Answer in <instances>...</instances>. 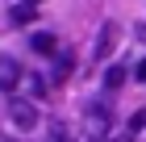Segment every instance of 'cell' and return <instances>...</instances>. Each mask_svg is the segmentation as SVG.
Masks as SVG:
<instances>
[{
	"instance_id": "obj_1",
	"label": "cell",
	"mask_w": 146,
	"mask_h": 142,
	"mask_svg": "<svg viewBox=\"0 0 146 142\" xmlns=\"http://www.w3.org/2000/svg\"><path fill=\"white\" fill-rule=\"evenodd\" d=\"M84 130H88V142H104L113 130V109L109 100H88L84 105Z\"/></svg>"
},
{
	"instance_id": "obj_2",
	"label": "cell",
	"mask_w": 146,
	"mask_h": 142,
	"mask_svg": "<svg viewBox=\"0 0 146 142\" xmlns=\"http://www.w3.org/2000/svg\"><path fill=\"white\" fill-rule=\"evenodd\" d=\"M21 63H17V59L13 55H0V92H17V88H21Z\"/></svg>"
},
{
	"instance_id": "obj_3",
	"label": "cell",
	"mask_w": 146,
	"mask_h": 142,
	"mask_svg": "<svg viewBox=\"0 0 146 142\" xmlns=\"http://www.w3.org/2000/svg\"><path fill=\"white\" fill-rule=\"evenodd\" d=\"M9 121L17 125V130H34V125H38L34 100H13V105H9Z\"/></svg>"
},
{
	"instance_id": "obj_4",
	"label": "cell",
	"mask_w": 146,
	"mask_h": 142,
	"mask_svg": "<svg viewBox=\"0 0 146 142\" xmlns=\"http://www.w3.org/2000/svg\"><path fill=\"white\" fill-rule=\"evenodd\" d=\"M117 33H121L117 25L104 21V25H100V33H96V46H92V59H109L113 50H117Z\"/></svg>"
},
{
	"instance_id": "obj_5",
	"label": "cell",
	"mask_w": 146,
	"mask_h": 142,
	"mask_svg": "<svg viewBox=\"0 0 146 142\" xmlns=\"http://www.w3.org/2000/svg\"><path fill=\"white\" fill-rule=\"evenodd\" d=\"M71 67H75V59H71L67 50H58V63H54V71H50V84H67Z\"/></svg>"
},
{
	"instance_id": "obj_6",
	"label": "cell",
	"mask_w": 146,
	"mask_h": 142,
	"mask_svg": "<svg viewBox=\"0 0 146 142\" xmlns=\"http://www.w3.org/2000/svg\"><path fill=\"white\" fill-rule=\"evenodd\" d=\"M29 46H34L38 55H58V38H54V33H34Z\"/></svg>"
},
{
	"instance_id": "obj_7",
	"label": "cell",
	"mask_w": 146,
	"mask_h": 142,
	"mask_svg": "<svg viewBox=\"0 0 146 142\" xmlns=\"http://www.w3.org/2000/svg\"><path fill=\"white\" fill-rule=\"evenodd\" d=\"M38 17V4H29V0H17V4H13V21L17 25H29Z\"/></svg>"
},
{
	"instance_id": "obj_8",
	"label": "cell",
	"mask_w": 146,
	"mask_h": 142,
	"mask_svg": "<svg viewBox=\"0 0 146 142\" xmlns=\"http://www.w3.org/2000/svg\"><path fill=\"white\" fill-rule=\"evenodd\" d=\"M21 88H25V92H29V96H42L46 88H50V79L34 75V71H25V75H21Z\"/></svg>"
},
{
	"instance_id": "obj_9",
	"label": "cell",
	"mask_w": 146,
	"mask_h": 142,
	"mask_svg": "<svg viewBox=\"0 0 146 142\" xmlns=\"http://www.w3.org/2000/svg\"><path fill=\"white\" fill-rule=\"evenodd\" d=\"M50 142H75V134L67 130V121H50Z\"/></svg>"
},
{
	"instance_id": "obj_10",
	"label": "cell",
	"mask_w": 146,
	"mask_h": 142,
	"mask_svg": "<svg viewBox=\"0 0 146 142\" xmlns=\"http://www.w3.org/2000/svg\"><path fill=\"white\" fill-rule=\"evenodd\" d=\"M121 84H125V67H109V71H104V88H109V92H117Z\"/></svg>"
},
{
	"instance_id": "obj_11",
	"label": "cell",
	"mask_w": 146,
	"mask_h": 142,
	"mask_svg": "<svg viewBox=\"0 0 146 142\" xmlns=\"http://www.w3.org/2000/svg\"><path fill=\"white\" fill-rule=\"evenodd\" d=\"M142 125H146V109H138L134 117H129V130H142Z\"/></svg>"
},
{
	"instance_id": "obj_12",
	"label": "cell",
	"mask_w": 146,
	"mask_h": 142,
	"mask_svg": "<svg viewBox=\"0 0 146 142\" xmlns=\"http://www.w3.org/2000/svg\"><path fill=\"white\" fill-rule=\"evenodd\" d=\"M134 79H142V84H146V59H142V63H138V71H134Z\"/></svg>"
},
{
	"instance_id": "obj_13",
	"label": "cell",
	"mask_w": 146,
	"mask_h": 142,
	"mask_svg": "<svg viewBox=\"0 0 146 142\" xmlns=\"http://www.w3.org/2000/svg\"><path fill=\"white\" fill-rule=\"evenodd\" d=\"M134 33H138V42H146V21H142V25H134Z\"/></svg>"
},
{
	"instance_id": "obj_14",
	"label": "cell",
	"mask_w": 146,
	"mask_h": 142,
	"mask_svg": "<svg viewBox=\"0 0 146 142\" xmlns=\"http://www.w3.org/2000/svg\"><path fill=\"white\" fill-rule=\"evenodd\" d=\"M104 142H129V134H121V138H117V134H113V138H104Z\"/></svg>"
},
{
	"instance_id": "obj_15",
	"label": "cell",
	"mask_w": 146,
	"mask_h": 142,
	"mask_svg": "<svg viewBox=\"0 0 146 142\" xmlns=\"http://www.w3.org/2000/svg\"><path fill=\"white\" fill-rule=\"evenodd\" d=\"M29 4H38V0H29Z\"/></svg>"
}]
</instances>
